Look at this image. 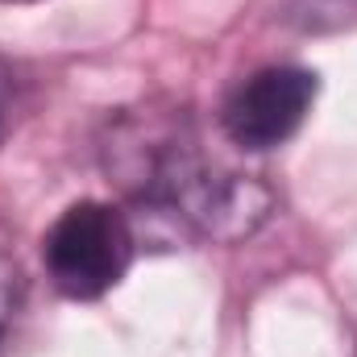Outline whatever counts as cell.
<instances>
[{
    "label": "cell",
    "mask_w": 357,
    "mask_h": 357,
    "mask_svg": "<svg viewBox=\"0 0 357 357\" xmlns=\"http://www.w3.org/2000/svg\"><path fill=\"white\" fill-rule=\"evenodd\" d=\"M100 167L137 212L216 245L254 237L278 204L266 175L220 158L178 100L116 108L100 133Z\"/></svg>",
    "instance_id": "6da1fadb"
},
{
    "label": "cell",
    "mask_w": 357,
    "mask_h": 357,
    "mask_svg": "<svg viewBox=\"0 0 357 357\" xmlns=\"http://www.w3.org/2000/svg\"><path fill=\"white\" fill-rule=\"evenodd\" d=\"M287 21L303 33H341L357 25V0H291Z\"/></svg>",
    "instance_id": "277c9868"
},
{
    "label": "cell",
    "mask_w": 357,
    "mask_h": 357,
    "mask_svg": "<svg viewBox=\"0 0 357 357\" xmlns=\"http://www.w3.org/2000/svg\"><path fill=\"white\" fill-rule=\"evenodd\" d=\"M8 108H13V71L0 59V137H4V125H8Z\"/></svg>",
    "instance_id": "8992f818"
},
{
    "label": "cell",
    "mask_w": 357,
    "mask_h": 357,
    "mask_svg": "<svg viewBox=\"0 0 357 357\" xmlns=\"http://www.w3.org/2000/svg\"><path fill=\"white\" fill-rule=\"evenodd\" d=\"M316 91H320L316 71H307V67L282 63V67L254 71L250 79H241L229 91V100L220 108L225 142L241 154L278 150L307 121V112L316 104Z\"/></svg>",
    "instance_id": "3957f363"
},
{
    "label": "cell",
    "mask_w": 357,
    "mask_h": 357,
    "mask_svg": "<svg viewBox=\"0 0 357 357\" xmlns=\"http://www.w3.org/2000/svg\"><path fill=\"white\" fill-rule=\"evenodd\" d=\"M17 299H21V274H17V262L0 250V341H4V328L13 324Z\"/></svg>",
    "instance_id": "5b68a950"
},
{
    "label": "cell",
    "mask_w": 357,
    "mask_h": 357,
    "mask_svg": "<svg viewBox=\"0 0 357 357\" xmlns=\"http://www.w3.org/2000/svg\"><path fill=\"white\" fill-rule=\"evenodd\" d=\"M4 4H29V0H4Z\"/></svg>",
    "instance_id": "52a82bcc"
},
{
    "label": "cell",
    "mask_w": 357,
    "mask_h": 357,
    "mask_svg": "<svg viewBox=\"0 0 357 357\" xmlns=\"http://www.w3.org/2000/svg\"><path fill=\"white\" fill-rule=\"evenodd\" d=\"M133 254H137L133 220L104 199H79L63 208L42 237L46 274L67 299L108 295L133 266Z\"/></svg>",
    "instance_id": "7a4b0ae2"
}]
</instances>
